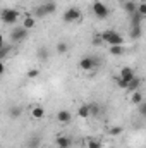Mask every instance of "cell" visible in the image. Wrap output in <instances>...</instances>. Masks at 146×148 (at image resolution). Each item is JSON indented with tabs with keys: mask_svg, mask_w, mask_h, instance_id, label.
<instances>
[{
	"mask_svg": "<svg viewBox=\"0 0 146 148\" xmlns=\"http://www.w3.org/2000/svg\"><path fill=\"white\" fill-rule=\"evenodd\" d=\"M124 10H126V12H129V14L136 12V3H134L132 0H127V2H124Z\"/></svg>",
	"mask_w": 146,
	"mask_h": 148,
	"instance_id": "19",
	"label": "cell"
},
{
	"mask_svg": "<svg viewBox=\"0 0 146 148\" xmlns=\"http://www.w3.org/2000/svg\"><path fill=\"white\" fill-rule=\"evenodd\" d=\"M43 10H45V16L53 14L57 10V3L55 2H46V3H43Z\"/></svg>",
	"mask_w": 146,
	"mask_h": 148,
	"instance_id": "12",
	"label": "cell"
},
{
	"mask_svg": "<svg viewBox=\"0 0 146 148\" xmlns=\"http://www.w3.org/2000/svg\"><path fill=\"white\" fill-rule=\"evenodd\" d=\"M131 102L134 105H139L143 102V93L141 91H132V97H131Z\"/></svg>",
	"mask_w": 146,
	"mask_h": 148,
	"instance_id": "17",
	"label": "cell"
},
{
	"mask_svg": "<svg viewBox=\"0 0 146 148\" xmlns=\"http://www.w3.org/2000/svg\"><path fill=\"white\" fill-rule=\"evenodd\" d=\"M139 2H146V0H139Z\"/></svg>",
	"mask_w": 146,
	"mask_h": 148,
	"instance_id": "31",
	"label": "cell"
},
{
	"mask_svg": "<svg viewBox=\"0 0 146 148\" xmlns=\"http://www.w3.org/2000/svg\"><path fill=\"white\" fill-rule=\"evenodd\" d=\"M57 52H59V53H65V52H67V43L60 41V43L57 45Z\"/></svg>",
	"mask_w": 146,
	"mask_h": 148,
	"instance_id": "24",
	"label": "cell"
},
{
	"mask_svg": "<svg viewBox=\"0 0 146 148\" xmlns=\"http://www.w3.org/2000/svg\"><path fill=\"white\" fill-rule=\"evenodd\" d=\"M112 136H117V134H120L122 133V127L120 126H113V127H110V131H108Z\"/></svg>",
	"mask_w": 146,
	"mask_h": 148,
	"instance_id": "25",
	"label": "cell"
},
{
	"mask_svg": "<svg viewBox=\"0 0 146 148\" xmlns=\"http://www.w3.org/2000/svg\"><path fill=\"white\" fill-rule=\"evenodd\" d=\"M77 115H79L81 119H88V117H89V107H88V103H84V105H81V107L77 109Z\"/></svg>",
	"mask_w": 146,
	"mask_h": 148,
	"instance_id": "15",
	"label": "cell"
},
{
	"mask_svg": "<svg viewBox=\"0 0 146 148\" xmlns=\"http://www.w3.org/2000/svg\"><path fill=\"white\" fill-rule=\"evenodd\" d=\"M96 66H98V60H96L95 57H83V59L79 60V67H81L83 71H93Z\"/></svg>",
	"mask_w": 146,
	"mask_h": 148,
	"instance_id": "5",
	"label": "cell"
},
{
	"mask_svg": "<svg viewBox=\"0 0 146 148\" xmlns=\"http://www.w3.org/2000/svg\"><path fill=\"white\" fill-rule=\"evenodd\" d=\"M108 52L112 55H115V57H120L124 53V47L122 45H113V47H108Z\"/></svg>",
	"mask_w": 146,
	"mask_h": 148,
	"instance_id": "16",
	"label": "cell"
},
{
	"mask_svg": "<svg viewBox=\"0 0 146 148\" xmlns=\"http://www.w3.org/2000/svg\"><path fill=\"white\" fill-rule=\"evenodd\" d=\"M0 19H2V23H5V24H14V23L19 19V12H17L16 9H3V10L0 12Z\"/></svg>",
	"mask_w": 146,
	"mask_h": 148,
	"instance_id": "4",
	"label": "cell"
},
{
	"mask_svg": "<svg viewBox=\"0 0 146 148\" xmlns=\"http://www.w3.org/2000/svg\"><path fill=\"white\" fill-rule=\"evenodd\" d=\"M31 117L33 119H43L45 117V109L43 107H33V110H31Z\"/></svg>",
	"mask_w": 146,
	"mask_h": 148,
	"instance_id": "14",
	"label": "cell"
},
{
	"mask_svg": "<svg viewBox=\"0 0 146 148\" xmlns=\"http://www.w3.org/2000/svg\"><path fill=\"white\" fill-rule=\"evenodd\" d=\"M143 16L141 14H138V12H132L131 14V26H141V23H143Z\"/></svg>",
	"mask_w": 146,
	"mask_h": 148,
	"instance_id": "13",
	"label": "cell"
},
{
	"mask_svg": "<svg viewBox=\"0 0 146 148\" xmlns=\"http://www.w3.org/2000/svg\"><path fill=\"white\" fill-rule=\"evenodd\" d=\"M134 76H136V74H134V69H132V67H129V66H124V67L119 71V77H120V79H124L126 83H129Z\"/></svg>",
	"mask_w": 146,
	"mask_h": 148,
	"instance_id": "6",
	"label": "cell"
},
{
	"mask_svg": "<svg viewBox=\"0 0 146 148\" xmlns=\"http://www.w3.org/2000/svg\"><path fill=\"white\" fill-rule=\"evenodd\" d=\"M3 73H5V64L0 60V76H3Z\"/></svg>",
	"mask_w": 146,
	"mask_h": 148,
	"instance_id": "29",
	"label": "cell"
},
{
	"mask_svg": "<svg viewBox=\"0 0 146 148\" xmlns=\"http://www.w3.org/2000/svg\"><path fill=\"white\" fill-rule=\"evenodd\" d=\"M88 107H89V115H96L98 114V105L96 103H88Z\"/></svg>",
	"mask_w": 146,
	"mask_h": 148,
	"instance_id": "27",
	"label": "cell"
},
{
	"mask_svg": "<svg viewBox=\"0 0 146 148\" xmlns=\"http://www.w3.org/2000/svg\"><path fill=\"white\" fill-rule=\"evenodd\" d=\"M64 23H79L83 19V12L77 9V7H69L65 12H64Z\"/></svg>",
	"mask_w": 146,
	"mask_h": 148,
	"instance_id": "2",
	"label": "cell"
},
{
	"mask_svg": "<svg viewBox=\"0 0 146 148\" xmlns=\"http://www.w3.org/2000/svg\"><path fill=\"white\" fill-rule=\"evenodd\" d=\"M139 86H141V79H139L138 76H134V77L127 83V88H126V90H129V91H138Z\"/></svg>",
	"mask_w": 146,
	"mask_h": 148,
	"instance_id": "11",
	"label": "cell"
},
{
	"mask_svg": "<svg viewBox=\"0 0 146 148\" xmlns=\"http://www.w3.org/2000/svg\"><path fill=\"white\" fill-rule=\"evenodd\" d=\"M57 121H59L60 124H69V122L72 121V114L69 110H59L57 112Z\"/></svg>",
	"mask_w": 146,
	"mask_h": 148,
	"instance_id": "7",
	"label": "cell"
},
{
	"mask_svg": "<svg viewBox=\"0 0 146 148\" xmlns=\"http://www.w3.org/2000/svg\"><path fill=\"white\" fill-rule=\"evenodd\" d=\"M115 81H117V84H119V86H120V88H127V83H126V81H124V79H120V77H119V76H117V77H115Z\"/></svg>",
	"mask_w": 146,
	"mask_h": 148,
	"instance_id": "28",
	"label": "cell"
},
{
	"mask_svg": "<svg viewBox=\"0 0 146 148\" xmlns=\"http://www.w3.org/2000/svg\"><path fill=\"white\" fill-rule=\"evenodd\" d=\"M72 147V140L67 136H59L57 138V148H71Z\"/></svg>",
	"mask_w": 146,
	"mask_h": 148,
	"instance_id": "10",
	"label": "cell"
},
{
	"mask_svg": "<svg viewBox=\"0 0 146 148\" xmlns=\"http://www.w3.org/2000/svg\"><path fill=\"white\" fill-rule=\"evenodd\" d=\"M38 76H40V69H29V71L26 73V77H28V79H36Z\"/></svg>",
	"mask_w": 146,
	"mask_h": 148,
	"instance_id": "21",
	"label": "cell"
},
{
	"mask_svg": "<svg viewBox=\"0 0 146 148\" xmlns=\"http://www.w3.org/2000/svg\"><path fill=\"white\" fill-rule=\"evenodd\" d=\"M0 2H2V0H0Z\"/></svg>",
	"mask_w": 146,
	"mask_h": 148,
	"instance_id": "32",
	"label": "cell"
},
{
	"mask_svg": "<svg viewBox=\"0 0 146 148\" xmlns=\"http://www.w3.org/2000/svg\"><path fill=\"white\" fill-rule=\"evenodd\" d=\"M141 26H131V38L132 40H138V38L141 36Z\"/></svg>",
	"mask_w": 146,
	"mask_h": 148,
	"instance_id": "20",
	"label": "cell"
},
{
	"mask_svg": "<svg viewBox=\"0 0 146 148\" xmlns=\"http://www.w3.org/2000/svg\"><path fill=\"white\" fill-rule=\"evenodd\" d=\"M9 53H10V47H5V45H3V47L0 48V60H3Z\"/></svg>",
	"mask_w": 146,
	"mask_h": 148,
	"instance_id": "23",
	"label": "cell"
},
{
	"mask_svg": "<svg viewBox=\"0 0 146 148\" xmlns=\"http://www.w3.org/2000/svg\"><path fill=\"white\" fill-rule=\"evenodd\" d=\"M21 114H23V109H21V107H10V109H9V117H10V119H17Z\"/></svg>",
	"mask_w": 146,
	"mask_h": 148,
	"instance_id": "18",
	"label": "cell"
},
{
	"mask_svg": "<svg viewBox=\"0 0 146 148\" xmlns=\"http://www.w3.org/2000/svg\"><path fill=\"white\" fill-rule=\"evenodd\" d=\"M28 36V31L21 26V28H16L14 31H12V35H10V38L14 40V41H23L24 38Z\"/></svg>",
	"mask_w": 146,
	"mask_h": 148,
	"instance_id": "8",
	"label": "cell"
},
{
	"mask_svg": "<svg viewBox=\"0 0 146 148\" xmlns=\"http://www.w3.org/2000/svg\"><path fill=\"white\" fill-rule=\"evenodd\" d=\"M36 21L33 16H26L24 19H23V28L26 29V31H29V29H33V28H36Z\"/></svg>",
	"mask_w": 146,
	"mask_h": 148,
	"instance_id": "9",
	"label": "cell"
},
{
	"mask_svg": "<svg viewBox=\"0 0 146 148\" xmlns=\"http://www.w3.org/2000/svg\"><path fill=\"white\" fill-rule=\"evenodd\" d=\"M91 9H93V14H95L98 19H105V17L108 16V5H107L105 2H102V0L93 2Z\"/></svg>",
	"mask_w": 146,
	"mask_h": 148,
	"instance_id": "3",
	"label": "cell"
},
{
	"mask_svg": "<svg viewBox=\"0 0 146 148\" xmlns=\"http://www.w3.org/2000/svg\"><path fill=\"white\" fill-rule=\"evenodd\" d=\"M71 148H72V147H71Z\"/></svg>",
	"mask_w": 146,
	"mask_h": 148,
	"instance_id": "33",
	"label": "cell"
},
{
	"mask_svg": "<svg viewBox=\"0 0 146 148\" xmlns=\"http://www.w3.org/2000/svg\"><path fill=\"white\" fill-rule=\"evenodd\" d=\"M88 148H102V143L98 140H89L88 141Z\"/></svg>",
	"mask_w": 146,
	"mask_h": 148,
	"instance_id": "26",
	"label": "cell"
},
{
	"mask_svg": "<svg viewBox=\"0 0 146 148\" xmlns=\"http://www.w3.org/2000/svg\"><path fill=\"white\" fill-rule=\"evenodd\" d=\"M38 57H40V60H46V57H48V52H46V48L45 47H41L40 50H38Z\"/></svg>",
	"mask_w": 146,
	"mask_h": 148,
	"instance_id": "22",
	"label": "cell"
},
{
	"mask_svg": "<svg viewBox=\"0 0 146 148\" xmlns=\"http://www.w3.org/2000/svg\"><path fill=\"white\" fill-rule=\"evenodd\" d=\"M3 47V36H2V33H0V48Z\"/></svg>",
	"mask_w": 146,
	"mask_h": 148,
	"instance_id": "30",
	"label": "cell"
},
{
	"mask_svg": "<svg viewBox=\"0 0 146 148\" xmlns=\"http://www.w3.org/2000/svg\"><path fill=\"white\" fill-rule=\"evenodd\" d=\"M100 40H102L105 45H108V47H113V45H124V38H122V35H119V33L113 31V29L103 31V33L100 35Z\"/></svg>",
	"mask_w": 146,
	"mask_h": 148,
	"instance_id": "1",
	"label": "cell"
}]
</instances>
